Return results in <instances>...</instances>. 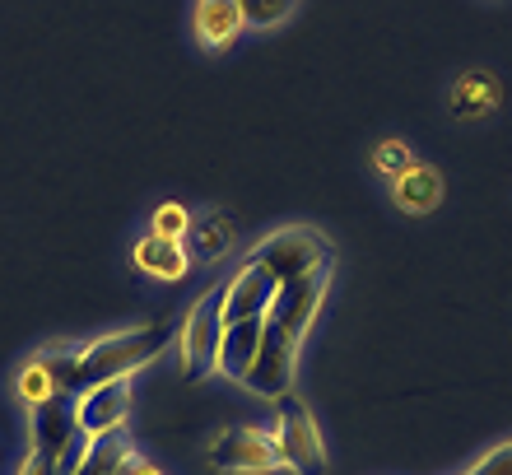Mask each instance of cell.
Masks as SVG:
<instances>
[{"label": "cell", "instance_id": "5", "mask_svg": "<svg viewBox=\"0 0 512 475\" xmlns=\"http://www.w3.org/2000/svg\"><path fill=\"white\" fill-rule=\"evenodd\" d=\"M219 331H224V285L205 289L201 299L191 303V313L177 326V359H182V373L191 382L215 373V354H219Z\"/></svg>", "mask_w": 512, "mask_h": 475}, {"label": "cell", "instance_id": "18", "mask_svg": "<svg viewBox=\"0 0 512 475\" xmlns=\"http://www.w3.org/2000/svg\"><path fill=\"white\" fill-rule=\"evenodd\" d=\"M238 10H243L247 28L266 33V28H280L284 19L298 10V0H238Z\"/></svg>", "mask_w": 512, "mask_h": 475}, {"label": "cell", "instance_id": "7", "mask_svg": "<svg viewBox=\"0 0 512 475\" xmlns=\"http://www.w3.org/2000/svg\"><path fill=\"white\" fill-rule=\"evenodd\" d=\"M126 420H131V378L94 382L75 396V424H80L84 438L122 434Z\"/></svg>", "mask_w": 512, "mask_h": 475}, {"label": "cell", "instance_id": "9", "mask_svg": "<svg viewBox=\"0 0 512 475\" xmlns=\"http://www.w3.org/2000/svg\"><path fill=\"white\" fill-rule=\"evenodd\" d=\"M275 294H280V285L270 280L266 266H256V261L238 266V271H233V280L224 285V326L266 317L270 303H275Z\"/></svg>", "mask_w": 512, "mask_h": 475}, {"label": "cell", "instance_id": "12", "mask_svg": "<svg viewBox=\"0 0 512 475\" xmlns=\"http://www.w3.org/2000/svg\"><path fill=\"white\" fill-rule=\"evenodd\" d=\"M238 243V229H233L229 215L219 210H205V215H191V229H187V257L201 261V266H219V261L233 252Z\"/></svg>", "mask_w": 512, "mask_h": 475}, {"label": "cell", "instance_id": "6", "mask_svg": "<svg viewBox=\"0 0 512 475\" xmlns=\"http://www.w3.org/2000/svg\"><path fill=\"white\" fill-rule=\"evenodd\" d=\"M33 420H28V438H33V457H47L56 466V475H70L75 462H80V452L89 438L80 434V424H75V396H52L47 406L28 410Z\"/></svg>", "mask_w": 512, "mask_h": 475}, {"label": "cell", "instance_id": "2", "mask_svg": "<svg viewBox=\"0 0 512 475\" xmlns=\"http://www.w3.org/2000/svg\"><path fill=\"white\" fill-rule=\"evenodd\" d=\"M177 340L173 326H131V331H117V336H98L80 350H47L56 364V378H61V392L80 396L84 387L94 382H112V378H135L140 368H149L168 345Z\"/></svg>", "mask_w": 512, "mask_h": 475}, {"label": "cell", "instance_id": "17", "mask_svg": "<svg viewBox=\"0 0 512 475\" xmlns=\"http://www.w3.org/2000/svg\"><path fill=\"white\" fill-rule=\"evenodd\" d=\"M131 457H135V448H131V438H126V434L89 438L70 475H122V466L131 462Z\"/></svg>", "mask_w": 512, "mask_h": 475}, {"label": "cell", "instance_id": "13", "mask_svg": "<svg viewBox=\"0 0 512 475\" xmlns=\"http://www.w3.org/2000/svg\"><path fill=\"white\" fill-rule=\"evenodd\" d=\"M443 173L429 168V163H415V168H405L396 182H391V205L405 210V215H433L438 205H443Z\"/></svg>", "mask_w": 512, "mask_h": 475}, {"label": "cell", "instance_id": "15", "mask_svg": "<svg viewBox=\"0 0 512 475\" xmlns=\"http://www.w3.org/2000/svg\"><path fill=\"white\" fill-rule=\"evenodd\" d=\"M191 24H196V38H201L210 52H229L233 42H238V33H247L238 0H196Z\"/></svg>", "mask_w": 512, "mask_h": 475}, {"label": "cell", "instance_id": "11", "mask_svg": "<svg viewBox=\"0 0 512 475\" xmlns=\"http://www.w3.org/2000/svg\"><path fill=\"white\" fill-rule=\"evenodd\" d=\"M261 322L266 317H252V322H229L219 331V354H215V373L233 382H247L256 354H261Z\"/></svg>", "mask_w": 512, "mask_h": 475}, {"label": "cell", "instance_id": "16", "mask_svg": "<svg viewBox=\"0 0 512 475\" xmlns=\"http://www.w3.org/2000/svg\"><path fill=\"white\" fill-rule=\"evenodd\" d=\"M14 396L24 401L28 410H38V406H47L52 396H66L61 392V378H56V364H52V354L42 350V354H33L24 368H19V378H14Z\"/></svg>", "mask_w": 512, "mask_h": 475}, {"label": "cell", "instance_id": "1", "mask_svg": "<svg viewBox=\"0 0 512 475\" xmlns=\"http://www.w3.org/2000/svg\"><path fill=\"white\" fill-rule=\"evenodd\" d=\"M326 289H331V266L303 275L294 285H280L266 322H261V354H256L252 373H247V382H243L252 396H261V401L289 396L294 373H298V350H303V336H308L312 317L322 308Z\"/></svg>", "mask_w": 512, "mask_h": 475}, {"label": "cell", "instance_id": "19", "mask_svg": "<svg viewBox=\"0 0 512 475\" xmlns=\"http://www.w3.org/2000/svg\"><path fill=\"white\" fill-rule=\"evenodd\" d=\"M368 163H373V173H382L387 182H396V177H401L405 168H415L419 159H415V150H410L405 140L391 136V140H378V145H373V159Z\"/></svg>", "mask_w": 512, "mask_h": 475}, {"label": "cell", "instance_id": "22", "mask_svg": "<svg viewBox=\"0 0 512 475\" xmlns=\"http://www.w3.org/2000/svg\"><path fill=\"white\" fill-rule=\"evenodd\" d=\"M122 475H163V466L145 462V457H131V462L122 466Z\"/></svg>", "mask_w": 512, "mask_h": 475}, {"label": "cell", "instance_id": "21", "mask_svg": "<svg viewBox=\"0 0 512 475\" xmlns=\"http://www.w3.org/2000/svg\"><path fill=\"white\" fill-rule=\"evenodd\" d=\"M466 475H512V443H499L494 452H485Z\"/></svg>", "mask_w": 512, "mask_h": 475}, {"label": "cell", "instance_id": "20", "mask_svg": "<svg viewBox=\"0 0 512 475\" xmlns=\"http://www.w3.org/2000/svg\"><path fill=\"white\" fill-rule=\"evenodd\" d=\"M187 229H191V210L182 201H163L149 219V233H159V238H173V243H187Z\"/></svg>", "mask_w": 512, "mask_h": 475}, {"label": "cell", "instance_id": "8", "mask_svg": "<svg viewBox=\"0 0 512 475\" xmlns=\"http://www.w3.org/2000/svg\"><path fill=\"white\" fill-rule=\"evenodd\" d=\"M210 466L233 471V475H266V471H280V452H275L270 429L238 424V429H229V434L215 438V448H210Z\"/></svg>", "mask_w": 512, "mask_h": 475}, {"label": "cell", "instance_id": "10", "mask_svg": "<svg viewBox=\"0 0 512 475\" xmlns=\"http://www.w3.org/2000/svg\"><path fill=\"white\" fill-rule=\"evenodd\" d=\"M503 108V84L494 70H461L447 89V112L457 122H485Z\"/></svg>", "mask_w": 512, "mask_h": 475}, {"label": "cell", "instance_id": "14", "mask_svg": "<svg viewBox=\"0 0 512 475\" xmlns=\"http://www.w3.org/2000/svg\"><path fill=\"white\" fill-rule=\"evenodd\" d=\"M131 257H135V271L149 275V280H163V285L187 280V271H191L187 243H173V238H159V233H145Z\"/></svg>", "mask_w": 512, "mask_h": 475}, {"label": "cell", "instance_id": "4", "mask_svg": "<svg viewBox=\"0 0 512 475\" xmlns=\"http://www.w3.org/2000/svg\"><path fill=\"white\" fill-rule=\"evenodd\" d=\"M275 452H280V466L294 475H317L326 466V443H322V429L312 420V410L298 401L294 392L275 401Z\"/></svg>", "mask_w": 512, "mask_h": 475}, {"label": "cell", "instance_id": "3", "mask_svg": "<svg viewBox=\"0 0 512 475\" xmlns=\"http://www.w3.org/2000/svg\"><path fill=\"white\" fill-rule=\"evenodd\" d=\"M256 266H266L275 285H294L303 275L331 266V243H326L317 229L308 224H294V229H275L266 243L256 247Z\"/></svg>", "mask_w": 512, "mask_h": 475}]
</instances>
